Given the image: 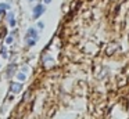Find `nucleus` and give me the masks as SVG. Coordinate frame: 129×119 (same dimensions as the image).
Listing matches in <instances>:
<instances>
[{
    "instance_id": "obj_9",
    "label": "nucleus",
    "mask_w": 129,
    "mask_h": 119,
    "mask_svg": "<svg viewBox=\"0 0 129 119\" xmlns=\"http://www.w3.org/2000/svg\"><path fill=\"white\" fill-rule=\"evenodd\" d=\"M13 42H14V36H13V35L7 36V39H6V43H7V44H11Z\"/></svg>"
},
{
    "instance_id": "obj_13",
    "label": "nucleus",
    "mask_w": 129,
    "mask_h": 119,
    "mask_svg": "<svg viewBox=\"0 0 129 119\" xmlns=\"http://www.w3.org/2000/svg\"><path fill=\"white\" fill-rule=\"evenodd\" d=\"M26 71H28V68H26V66H22V72H24V73H25Z\"/></svg>"
},
{
    "instance_id": "obj_3",
    "label": "nucleus",
    "mask_w": 129,
    "mask_h": 119,
    "mask_svg": "<svg viewBox=\"0 0 129 119\" xmlns=\"http://www.w3.org/2000/svg\"><path fill=\"white\" fill-rule=\"evenodd\" d=\"M15 69H17V65H15V64H11V65H9V68H7V72H6L7 77H11L15 73Z\"/></svg>"
},
{
    "instance_id": "obj_10",
    "label": "nucleus",
    "mask_w": 129,
    "mask_h": 119,
    "mask_svg": "<svg viewBox=\"0 0 129 119\" xmlns=\"http://www.w3.org/2000/svg\"><path fill=\"white\" fill-rule=\"evenodd\" d=\"M9 25H10V26H11V28H14L15 25H17V21H15L14 18H13V19H10V21H9Z\"/></svg>"
},
{
    "instance_id": "obj_6",
    "label": "nucleus",
    "mask_w": 129,
    "mask_h": 119,
    "mask_svg": "<svg viewBox=\"0 0 129 119\" xmlns=\"http://www.w3.org/2000/svg\"><path fill=\"white\" fill-rule=\"evenodd\" d=\"M36 42H38V40H35V39H26V40H25V43L28 44L29 47H34L35 44H36Z\"/></svg>"
},
{
    "instance_id": "obj_16",
    "label": "nucleus",
    "mask_w": 129,
    "mask_h": 119,
    "mask_svg": "<svg viewBox=\"0 0 129 119\" xmlns=\"http://www.w3.org/2000/svg\"><path fill=\"white\" fill-rule=\"evenodd\" d=\"M0 68H2V65H0Z\"/></svg>"
},
{
    "instance_id": "obj_11",
    "label": "nucleus",
    "mask_w": 129,
    "mask_h": 119,
    "mask_svg": "<svg viewBox=\"0 0 129 119\" xmlns=\"http://www.w3.org/2000/svg\"><path fill=\"white\" fill-rule=\"evenodd\" d=\"M43 28H45V24L42 21H39L38 22V29H43Z\"/></svg>"
},
{
    "instance_id": "obj_2",
    "label": "nucleus",
    "mask_w": 129,
    "mask_h": 119,
    "mask_svg": "<svg viewBox=\"0 0 129 119\" xmlns=\"http://www.w3.org/2000/svg\"><path fill=\"white\" fill-rule=\"evenodd\" d=\"M32 11H34V13H32V18H34V19H38V18H39V17L46 11V7H45V4H40V3H39V4L35 6Z\"/></svg>"
},
{
    "instance_id": "obj_5",
    "label": "nucleus",
    "mask_w": 129,
    "mask_h": 119,
    "mask_svg": "<svg viewBox=\"0 0 129 119\" xmlns=\"http://www.w3.org/2000/svg\"><path fill=\"white\" fill-rule=\"evenodd\" d=\"M17 79L20 80V82H25V80H26V73H24V72H18V73H17Z\"/></svg>"
},
{
    "instance_id": "obj_14",
    "label": "nucleus",
    "mask_w": 129,
    "mask_h": 119,
    "mask_svg": "<svg viewBox=\"0 0 129 119\" xmlns=\"http://www.w3.org/2000/svg\"><path fill=\"white\" fill-rule=\"evenodd\" d=\"M45 2V4H49V3H51V0H43Z\"/></svg>"
},
{
    "instance_id": "obj_1",
    "label": "nucleus",
    "mask_w": 129,
    "mask_h": 119,
    "mask_svg": "<svg viewBox=\"0 0 129 119\" xmlns=\"http://www.w3.org/2000/svg\"><path fill=\"white\" fill-rule=\"evenodd\" d=\"M26 39H35V40H39V30H38V28H35V26L28 28L25 36H24V40H26Z\"/></svg>"
},
{
    "instance_id": "obj_7",
    "label": "nucleus",
    "mask_w": 129,
    "mask_h": 119,
    "mask_svg": "<svg viewBox=\"0 0 129 119\" xmlns=\"http://www.w3.org/2000/svg\"><path fill=\"white\" fill-rule=\"evenodd\" d=\"M0 8L2 10H10V4L9 3H0Z\"/></svg>"
},
{
    "instance_id": "obj_15",
    "label": "nucleus",
    "mask_w": 129,
    "mask_h": 119,
    "mask_svg": "<svg viewBox=\"0 0 129 119\" xmlns=\"http://www.w3.org/2000/svg\"><path fill=\"white\" fill-rule=\"evenodd\" d=\"M29 2H35V0H29Z\"/></svg>"
},
{
    "instance_id": "obj_4",
    "label": "nucleus",
    "mask_w": 129,
    "mask_h": 119,
    "mask_svg": "<svg viewBox=\"0 0 129 119\" xmlns=\"http://www.w3.org/2000/svg\"><path fill=\"white\" fill-rule=\"evenodd\" d=\"M21 89H22L21 83H11V86H10V90H11L13 93H20Z\"/></svg>"
},
{
    "instance_id": "obj_8",
    "label": "nucleus",
    "mask_w": 129,
    "mask_h": 119,
    "mask_svg": "<svg viewBox=\"0 0 129 119\" xmlns=\"http://www.w3.org/2000/svg\"><path fill=\"white\" fill-rule=\"evenodd\" d=\"M6 18H7V21H10V19L14 18V11H9V13L6 14Z\"/></svg>"
},
{
    "instance_id": "obj_12",
    "label": "nucleus",
    "mask_w": 129,
    "mask_h": 119,
    "mask_svg": "<svg viewBox=\"0 0 129 119\" xmlns=\"http://www.w3.org/2000/svg\"><path fill=\"white\" fill-rule=\"evenodd\" d=\"M4 14H6V10H2L0 8V15H4Z\"/></svg>"
}]
</instances>
